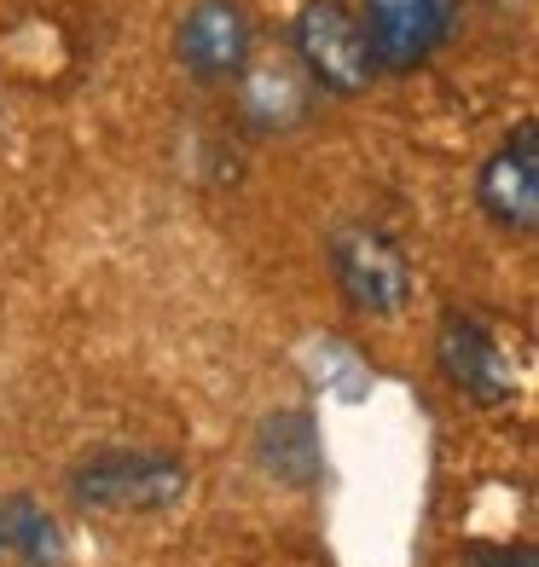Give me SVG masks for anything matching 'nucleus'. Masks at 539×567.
Listing matches in <instances>:
<instances>
[{"mask_svg":"<svg viewBox=\"0 0 539 567\" xmlns=\"http://www.w3.org/2000/svg\"><path fill=\"white\" fill-rule=\"evenodd\" d=\"M64 493L93 515H163L186 504L192 463L163 446H93L70 463Z\"/></svg>","mask_w":539,"mask_h":567,"instance_id":"f257e3e1","label":"nucleus"},{"mask_svg":"<svg viewBox=\"0 0 539 567\" xmlns=\"http://www.w3.org/2000/svg\"><path fill=\"white\" fill-rule=\"evenodd\" d=\"M291 53L302 64V82L330 99H359L377 82L372 41L348 0H302L291 18Z\"/></svg>","mask_w":539,"mask_h":567,"instance_id":"f03ea898","label":"nucleus"},{"mask_svg":"<svg viewBox=\"0 0 539 567\" xmlns=\"http://www.w3.org/2000/svg\"><path fill=\"white\" fill-rule=\"evenodd\" d=\"M325 261L343 301L372 319H400L413 307V261L406 249L372 220H343L325 238Z\"/></svg>","mask_w":539,"mask_h":567,"instance_id":"7ed1b4c3","label":"nucleus"},{"mask_svg":"<svg viewBox=\"0 0 539 567\" xmlns=\"http://www.w3.org/2000/svg\"><path fill=\"white\" fill-rule=\"evenodd\" d=\"M465 0H359V30L372 41L377 75H413L458 35Z\"/></svg>","mask_w":539,"mask_h":567,"instance_id":"20e7f679","label":"nucleus"},{"mask_svg":"<svg viewBox=\"0 0 539 567\" xmlns=\"http://www.w3.org/2000/svg\"><path fill=\"white\" fill-rule=\"evenodd\" d=\"M174 59L197 87H233L255 64V23L238 0H192L174 23Z\"/></svg>","mask_w":539,"mask_h":567,"instance_id":"39448f33","label":"nucleus"},{"mask_svg":"<svg viewBox=\"0 0 539 567\" xmlns=\"http://www.w3.org/2000/svg\"><path fill=\"white\" fill-rule=\"evenodd\" d=\"M435 365H441V377L452 382L458 394L487 405V411L517 400L510 353L494 342V330H487L476 313H447L441 319V330H435Z\"/></svg>","mask_w":539,"mask_h":567,"instance_id":"423d86ee","label":"nucleus"},{"mask_svg":"<svg viewBox=\"0 0 539 567\" xmlns=\"http://www.w3.org/2000/svg\"><path fill=\"white\" fill-rule=\"evenodd\" d=\"M476 203L499 231H517V238H528L539 226V127L533 122H522L517 134L481 163Z\"/></svg>","mask_w":539,"mask_h":567,"instance_id":"0eeeda50","label":"nucleus"},{"mask_svg":"<svg viewBox=\"0 0 539 567\" xmlns=\"http://www.w3.org/2000/svg\"><path fill=\"white\" fill-rule=\"evenodd\" d=\"M255 463L262 475L278 486H314L325 470V446H319V423L307 411H267L255 429Z\"/></svg>","mask_w":539,"mask_h":567,"instance_id":"6e6552de","label":"nucleus"},{"mask_svg":"<svg viewBox=\"0 0 539 567\" xmlns=\"http://www.w3.org/2000/svg\"><path fill=\"white\" fill-rule=\"evenodd\" d=\"M0 567H64V527L35 493H0Z\"/></svg>","mask_w":539,"mask_h":567,"instance_id":"1a4fd4ad","label":"nucleus"},{"mask_svg":"<svg viewBox=\"0 0 539 567\" xmlns=\"http://www.w3.org/2000/svg\"><path fill=\"white\" fill-rule=\"evenodd\" d=\"M244 82V111H250V122L262 127V134H285L291 122H302L307 116V105H302V82H296V70H262V75H238Z\"/></svg>","mask_w":539,"mask_h":567,"instance_id":"9d476101","label":"nucleus"},{"mask_svg":"<svg viewBox=\"0 0 539 567\" xmlns=\"http://www.w3.org/2000/svg\"><path fill=\"white\" fill-rule=\"evenodd\" d=\"M465 567H539L533 545H470Z\"/></svg>","mask_w":539,"mask_h":567,"instance_id":"9b49d317","label":"nucleus"}]
</instances>
